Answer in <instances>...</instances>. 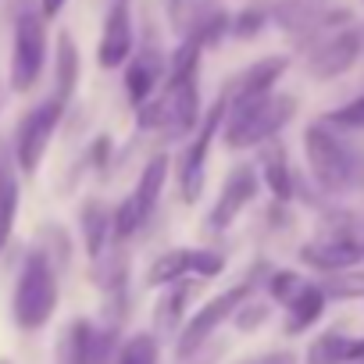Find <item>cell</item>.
Listing matches in <instances>:
<instances>
[{"label":"cell","instance_id":"6da1fadb","mask_svg":"<svg viewBox=\"0 0 364 364\" xmlns=\"http://www.w3.org/2000/svg\"><path fill=\"white\" fill-rule=\"evenodd\" d=\"M304 154L314 182L325 193H350L364 186V157L332 132V125L314 122L304 129Z\"/></svg>","mask_w":364,"mask_h":364},{"label":"cell","instance_id":"7a4b0ae2","mask_svg":"<svg viewBox=\"0 0 364 364\" xmlns=\"http://www.w3.org/2000/svg\"><path fill=\"white\" fill-rule=\"evenodd\" d=\"M296 114V97L289 93H264V97H254V100H243V104H229L225 111V146L229 150H250V146H261L268 139H275Z\"/></svg>","mask_w":364,"mask_h":364},{"label":"cell","instance_id":"3957f363","mask_svg":"<svg viewBox=\"0 0 364 364\" xmlns=\"http://www.w3.org/2000/svg\"><path fill=\"white\" fill-rule=\"evenodd\" d=\"M58 300H61L58 264H54L40 247H33V250L26 254V261H22V272H18V282H15V296H11L15 325L26 328V332L43 328V325L54 318Z\"/></svg>","mask_w":364,"mask_h":364},{"label":"cell","instance_id":"277c9868","mask_svg":"<svg viewBox=\"0 0 364 364\" xmlns=\"http://www.w3.org/2000/svg\"><path fill=\"white\" fill-rule=\"evenodd\" d=\"M47 65V18L29 0L15 11V33H11V65H8V82L15 93H26L40 82Z\"/></svg>","mask_w":364,"mask_h":364},{"label":"cell","instance_id":"5b68a950","mask_svg":"<svg viewBox=\"0 0 364 364\" xmlns=\"http://www.w3.org/2000/svg\"><path fill=\"white\" fill-rule=\"evenodd\" d=\"M65 107L68 104L50 93L47 100H40L33 111H26L18 118L15 136H11V154H15V164H18V171L26 178L36 175V168L43 164V157L50 150V139H54V132H58V125L65 118Z\"/></svg>","mask_w":364,"mask_h":364},{"label":"cell","instance_id":"8992f818","mask_svg":"<svg viewBox=\"0 0 364 364\" xmlns=\"http://www.w3.org/2000/svg\"><path fill=\"white\" fill-rule=\"evenodd\" d=\"M168 168H171V164H168L164 154H157V157L146 161V168L139 171L132 193L111 211V240H114V243H125L129 236H136V232L150 222V215L157 211V200H161V193H164Z\"/></svg>","mask_w":364,"mask_h":364},{"label":"cell","instance_id":"52a82bcc","mask_svg":"<svg viewBox=\"0 0 364 364\" xmlns=\"http://www.w3.org/2000/svg\"><path fill=\"white\" fill-rule=\"evenodd\" d=\"M225 111H229V100L225 93H218V100L200 114V125L193 129L190 136V146L182 150L178 157V193L186 204H197L200 193H204V178H208V154H211V143L225 122Z\"/></svg>","mask_w":364,"mask_h":364},{"label":"cell","instance_id":"ba28073f","mask_svg":"<svg viewBox=\"0 0 364 364\" xmlns=\"http://www.w3.org/2000/svg\"><path fill=\"white\" fill-rule=\"evenodd\" d=\"M254 275L250 279H243V282H236V286H229L225 293H218V296H211L197 314H190L186 321H182V328H178V339H175V357L182 360V357H190V353H197L204 343H211V336L232 318V311L247 300V296H254Z\"/></svg>","mask_w":364,"mask_h":364},{"label":"cell","instance_id":"9c48e42d","mask_svg":"<svg viewBox=\"0 0 364 364\" xmlns=\"http://www.w3.org/2000/svg\"><path fill=\"white\" fill-rule=\"evenodd\" d=\"M118 350V325L72 318L58 339V364H111Z\"/></svg>","mask_w":364,"mask_h":364},{"label":"cell","instance_id":"30bf717a","mask_svg":"<svg viewBox=\"0 0 364 364\" xmlns=\"http://www.w3.org/2000/svg\"><path fill=\"white\" fill-rule=\"evenodd\" d=\"M168 22L178 33V40H197L208 50L229 36L232 15L218 0H168Z\"/></svg>","mask_w":364,"mask_h":364},{"label":"cell","instance_id":"8fae6325","mask_svg":"<svg viewBox=\"0 0 364 364\" xmlns=\"http://www.w3.org/2000/svg\"><path fill=\"white\" fill-rule=\"evenodd\" d=\"M257 190H261L257 168H254V164H236V168L225 175V186H222V193H218V200H215V208H211V215H208V229H211V232L232 229L236 218L254 204Z\"/></svg>","mask_w":364,"mask_h":364},{"label":"cell","instance_id":"7c38bea8","mask_svg":"<svg viewBox=\"0 0 364 364\" xmlns=\"http://www.w3.org/2000/svg\"><path fill=\"white\" fill-rule=\"evenodd\" d=\"M360 50H364L360 33L357 29H339L328 40H321L318 47H311V54H307V75L318 79V82L339 79V75H346L360 61Z\"/></svg>","mask_w":364,"mask_h":364},{"label":"cell","instance_id":"4fadbf2b","mask_svg":"<svg viewBox=\"0 0 364 364\" xmlns=\"http://www.w3.org/2000/svg\"><path fill=\"white\" fill-rule=\"evenodd\" d=\"M132 50H136L132 0H111V8L104 15V29H100V43H97V65L100 68H122Z\"/></svg>","mask_w":364,"mask_h":364},{"label":"cell","instance_id":"5bb4252c","mask_svg":"<svg viewBox=\"0 0 364 364\" xmlns=\"http://www.w3.org/2000/svg\"><path fill=\"white\" fill-rule=\"evenodd\" d=\"M164 72H168V54L154 40H146L139 50H132L129 61H125V97H129V104L136 107L146 97H154L164 82Z\"/></svg>","mask_w":364,"mask_h":364},{"label":"cell","instance_id":"9a60e30c","mask_svg":"<svg viewBox=\"0 0 364 364\" xmlns=\"http://www.w3.org/2000/svg\"><path fill=\"white\" fill-rule=\"evenodd\" d=\"M289 72V58L286 54H272V58H261L254 61L250 68H243L222 93L229 104H243V100H254V97H264L275 90V82Z\"/></svg>","mask_w":364,"mask_h":364},{"label":"cell","instance_id":"2e32d148","mask_svg":"<svg viewBox=\"0 0 364 364\" xmlns=\"http://www.w3.org/2000/svg\"><path fill=\"white\" fill-rule=\"evenodd\" d=\"M364 257V243L360 240H343V236H318L311 243L300 247V261L314 272H343V268H357Z\"/></svg>","mask_w":364,"mask_h":364},{"label":"cell","instance_id":"e0dca14e","mask_svg":"<svg viewBox=\"0 0 364 364\" xmlns=\"http://www.w3.org/2000/svg\"><path fill=\"white\" fill-rule=\"evenodd\" d=\"M22 190H18V164L11 154V143L0 139V254L8 250L15 236V218H18Z\"/></svg>","mask_w":364,"mask_h":364},{"label":"cell","instance_id":"ac0fdd59","mask_svg":"<svg viewBox=\"0 0 364 364\" xmlns=\"http://www.w3.org/2000/svg\"><path fill=\"white\" fill-rule=\"evenodd\" d=\"M257 175L264 178V186L272 190L275 204H289V200H293L296 178H293V168H289V154H286V146H282L279 139H268V143H261Z\"/></svg>","mask_w":364,"mask_h":364},{"label":"cell","instance_id":"d6986e66","mask_svg":"<svg viewBox=\"0 0 364 364\" xmlns=\"http://www.w3.org/2000/svg\"><path fill=\"white\" fill-rule=\"evenodd\" d=\"M193 293H197V282H190V279H178V282L164 286V296H161L157 307H154V336H164V332L182 328Z\"/></svg>","mask_w":364,"mask_h":364},{"label":"cell","instance_id":"ffe728a7","mask_svg":"<svg viewBox=\"0 0 364 364\" xmlns=\"http://www.w3.org/2000/svg\"><path fill=\"white\" fill-rule=\"evenodd\" d=\"M79 229H82V243H86V257L97 261L114 240H111V208L104 200H86L79 208Z\"/></svg>","mask_w":364,"mask_h":364},{"label":"cell","instance_id":"44dd1931","mask_svg":"<svg viewBox=\"0 0 364 364\" xmlns=\"http://www.w3.org/2000/svg\"><path fill=\"white\" fill-rule=\"evenodd\" d=\"M321 314H325V293H321V286H318V282H304V286L293 293V300L286 304V332H289V336H300V332H307Z\"/></svg>","mask_w":364,"mask_h":364},{"label":"cell","instance_id":"7402d4cb","mask_svg":"<svg viewBox=\"0 0 364 364\" xmlns=\"http://www.w3.org/2000/svg\"><path fill=\"white\" fill-rule=\"evenodd\" d=\"M75 86H79V47L68 33H61L54 43V97L72 104Z\"/></svg>","mask_w":364,"mask_h":364},{"label":"cell","instance_id":"603a6c76","mask_svg":"<svg viewBox=\"0 0 364 364\" xmlns=\"http://www.w3.org/2000/svg\"><path fill=\"white\" fill-rule=\"evenodd\" d=\"M190 275H193V247H171L157 254L154 264L146 268V286H171Z\"/></svg>","mask_w":364,"mask_h":364},{"label":"cell","instance_id":"cb8c5ba5","mask_svg":"<svg viewBox=\"0 0 364 364\" xmlns=\"http://www.w3.org/2000/svg\"><path fill=\"white\" fill-rule=\"evenodd\" d=\"M161 357V343L154 332H136L129 336L118 350H114V360L111 364H157Z\"/></svg>","mask_w":364,"mask_h":364},{"label":"cell","instance_id":"d4e9b609","mask_svg":"<svg viewBox=\"0 0 364 364\" xmlns=\"http://www.w3.org/2000/svg\"><path fill=\"white\" fill-rule=\"evenodd\" d=\"M346 336L339 328L321 332L311 346H307V364H346Z\"/></svg>","mask_w":364,"mask_h":364},{"label":"cell","instance_id":"484cf974","mask_svg":"<svg viewBox=\"0 0 364 364\" xmlns=\"http://www.w3.org/2000/svg\"><path fill=\"white\" fill-rule=\"evenodd\" d=\"M321 293H325V300H360L364 296V272H357V268L332 272L321 282Z\"/></svg>","mask_w":364,"mask_h":364},{"label":"cell","instance_id":"4316f807","mask_svg":"<svg viewBox=\"0 0 364 364\" xmlns=\"http://www.w3.org/2000/svg\"><path fill=\"white\" fill-rule=\"evenodd\" d=\"M264 22H268V11H264V8H243L240 15H232L229 36H236V40H254V36L264 29Z\"/></svg>","mask_w":364,"mask_h":364},{"label":"cell","instance_id":"83f0119b","mask_svg":"<svg viewBox=\"0 0 364 364\" xmlns=\"http://www.w3.org/2000/svg\"><path fill=\"white\" fill-rule=\"evenodd\" d=\"M325 125H332V129H353V132H360V129H364V93H360V97H353L350 104H343V107L328 111V114H325Z\"/></svg>","mask_w":364,"mask_h":364},{"label":"cell","instance_id":"f1b7e54d","mask_svg":"<svg viewBox=\"0 0 364 364\" xmlns=\"http://www.w3.org/2000/svg\"><path fill=\"white\" fill-rule=\"evenodd\" d=\"M300 286H304V279H300L296 272H289V268H282V272H272V275H268V296H272L275 304H282V307L293 300V293H296Z\"/></svg>","mask_w":364,"mask_h":364},{"label":"cell","instance_id":"f546056e","mask_svg":"<svg viewBox=\"0 0 364 364\" xmlns=\"http://www.w3.org/2000/svg\"><path fill=\"white\" fill-rule=\"evenodd\" d=\"M232 321H236V328L240 332H254V328H261L264 321H268V304H261V300H243L236 311H232Z\"/></svg>","mask_w":364,"mask_h":364},{"label":"cell","instance_id":"4dcf8cb0","mask_svg":"<svg viewBox=\"0 0 364 364\" xmlns=\"http://www.w3.org/2000/svg\"><path fill=\"white\" fill-rule=\"evenodd\" d=\"M225 268V254L218 250H193V275L197 279H215Z\"/></svg>","mask_w":364,"mask_h":364},{"label":"cell","instance_id":"1f68e13d","mask_svg":"<svg viewBox=\"0 0 364 364\" xmlns=\"http://www.w3.org/2000/svg\"><path fill=\"white\" fill-rule=\"evenodd\" d=\"M111 150H114L111 136H97L93 146H90V154H86V161H90L100 175H107V168H111Z\"/></svg>","mask_w":364,"mask_h":364},{"label":"cell","instance_id":"d6a6232c","mask_svg":"<svg viewBox=\"0 0 364 364\" xmlns=\"http://www.w3.org/2000/svg\"><path fill=\"white\" fill-rule=\"evenodd\" d=\"M218 360V346H200L197 353H190V357H182V364H215Z\"/></svg>","mask_w":364,"mask_h":364},{"label":"cell","instance_id":"836d02e7","mask_svg":"<svg viewBox=\"0 0 364 364\" xmlns=\"http://www.w3.org/2000/svg\"><path fill=\"white\" fill-rule=\"evenodd\" d=\"M65 4H68V0H40L36 8H40V15H43V18L50 22V18H58V15L65 11Z\"/></svg>","mask_w":364,"mask_h":364},{"label":"cell","instance_id":"e575fe53","mask_svg":"<svg viewBox=\"0 0 364 364\" xmlns=\"http://www.w3.org/2000/svg\"><path fill=\"white\" fill-rule=\"evenodd\" d=\"M346 364H364V339L346 343Z\"/></svg>","mask_w":364,"mask_h":364},{"label":"cell","instance_id":"d590c367","mask_svg":"<svg viewBox=\"0 0 364 364\" xmlns=\"http://www.w3.org/2000/svg\"><path fill=\"white\" fill-rule=\"evenodd\" d=\"M254 364H296V360H293V353H286V350H275V353H264V357H257Z\"/></svg>","mask_w":364,"mask_h":364},{"label":"cell","instance_id":"8d00e7d4","mask_svg":"<svg viewBox=\"0 0 364 364\" xmlns=\"http://www.w3.org/2000/svg\"><path fill=\"white\" fill-rule=\"evenodd\" d=\"M22 4H26V0H11V15H15V11H18Z\"/></svg>","mask_w":364,"mask_h":364},{"label":"cell","instance_id":"74e56055","mask_svg":"<svg viewBox=\"0 0 364 364\" xmlns=\"http://www.w3.org/2000/svg\"><path fill=\"white\" fill-rule=\"evenodd\" d=\"M0 364H11V360H8V357H0Z\"/></svg>","mask_w":364,"mask_h":364},{"label":"cell","instance_id":"f35d334b","mask_svg":"<svg viewBox=\"0 0 364 364\" xmlns=\"http://www.w3.org/2000/svg\"><path fill=\"white\" fill-rule=\"evenodd\" d=\"M307 4H318V0H307Z\"/></svg>","mask_w":364,"mask_h":364}]
</instances>
